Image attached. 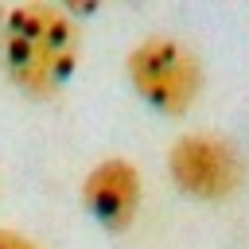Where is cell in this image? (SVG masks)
<instances>
[{
    "instance_id": "1",
    "label": "cell",
    "mask_w": 249,
    "mask_h": 249,
    "mask_svg": "<svg viewBox=\"0 0 249 249\" xmlns=\"http://www.w3.org/2000/svg\"><path fill=\"white\" fill-rule=\"evenodd\" d=\"M78 54L82 39L66 8L43 0L0 8V66L23 97L51 101L74 78Z\"/></svg>"
},
{
    "instance_id": "2",
    "label": "cell",
    "mask_w": 249,
    "mask_h": 249,
    "mask_svg": "<svg viewBox=\"0 0 249 249\" xmlns=\"http://www.w3.org/2000/svg\"><path fill=\"white\" fill-rule=\"evenodd\" d=\"M124 74L128 86L140 93V101H148L163 117H183L198 101L206 82L198 54L171 35L140 39L124 58Z\"/></svg>"
},
{
    "instance_id": "3",
    "label": "cell",
    "mask_w": 249,
    "mask_h": 249,
    "mask_svg": "<svg viewBox=\"0 0 249 249\" xmlns=\"http://www.w3.org/2000/svg\"><path fill=\"white\" fill-rule=\"evenodd\" d=\"M171 183L198 202H226L245 183V156L214 132H187L167 148Z\"/></svg>"
},
{
    "instance_id": "4",
    "label": "cell",
    "mask_w": 249,
    "mask_h": 249,
    "mask_svg": "<svg viewBox=\"0 0 249 249\" xmlns=\"http://www.w3.org/2000/svg\"><path fill=\"white\" fill-rule=\"evenodd\" d=\"M140 202H144V183L136 163H128L124 156L97 160L82 179V206L109 233H124L136 222Z\"/></svg>"
},
{
    "instance_id": "5",
    "label": "cell",
    "mask_w": 249,
    "mask_h": 249,
    "mask_svg": "<svg viewBox=\"0 0 249 249\" xmlns=\"http://www.w3.org/2000/svg\"><path fill=\"white\" fill-rule=\"evenodd\" d=\"M0 249H43L39 241H31L27 233H19V230H8V226H0Z\"/></svg>"
}]
</instances>
